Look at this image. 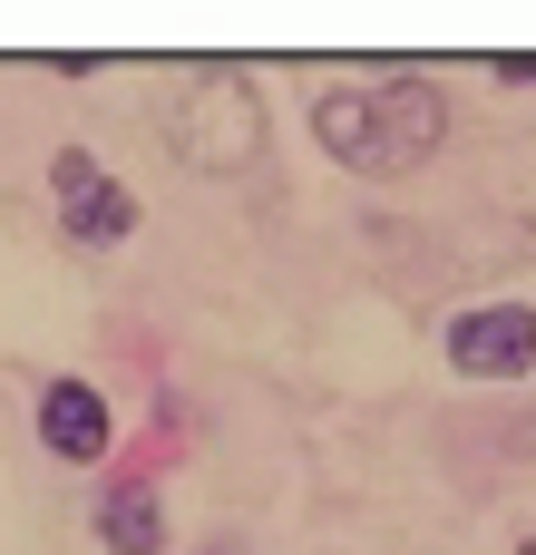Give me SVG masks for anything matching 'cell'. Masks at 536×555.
<instances>
[{"label":"cell","mask_w":536,"mask_h":555,"mask_svg":"<svg viewBox=\"0 0 536 555\" xmlns=\"http://www.w3.org/2000/svg\"><path fill=\"white\" fill-rule=\"evenodd\" d=\"M312 137H322V156L342 176L400 185L449 146V88L420 78V68H400L381 88H312Z\"/></svg>","instance_id":"cell-1"},{"label":"cell","mask_w":536,"mask_h":555,"mask_svg":"<svg viewBox=\"0 0 536 555\" xmlns=\"http://www.w3.org/2000/svg\"><path fill=\"white\" fill-rule=\"evenodd\" d=\"M518 205H527V224H536V166H527V195H518Z\"/></svg>","instance_id":"cell-9"},{"label":"cell","mask_w":536,"mask_h":555,"mask_svg":"<svg viewBox=\"0 0 536 555\" xmlns=\"http://www.w3.org/2000/svg\"><path fill=\"white\" fill-rule=\"evenodd\" d=\"M49 195H59V234H68L78 254H117V244L137 234V195H127L88 146H59V156H49Z\"/></svg>","instance_id":"cell-3"},{"label":"cell","mask_w":536,"mask_h":555,"mask_svg":"<svg viewBox=\"0 0 536 555\" xmlns=\"http://www.w3.org/2000/svg\"><path fill=\"white\" fill-rule=\"evenodd\" d=\"M195 555H244V537H205V546H195Z\"/></svg>","instance_id":"cell-8"},{"label":"cell","mask_w":536,"mask_h":555,"mask_svg":"<svg viewBox=\"0 0 536 555\" xmlns=\"http://www.w3.org/2000/svg\"><path fill=\"white\" fill-rule=\"evenodd\" d=\"M498 88H536V59H508V68H498Z\"/></svg>","instance_id":"cell-7"},{"label":"cell","mask_w":536,"mask_h":555,"mask_svg":"<svg viewBox=\"0 0 536 555\" xmlns=\"http://www.w3.org/2000/svg\"><path fill=\"white\" fill-rule=\"evenodd\" d=\"M166 146H176L186 176H244L273 146V107H264L254 68H225V59L195 68L176 88V107H166Z\"/></svg>","instance_id":"cell-2"},{"label":"cell","mask_w":536,"mask_h":555,"mask_svg":"<svg viewBox=\"0 0 536 555\" xmlns=\"http://www.w3.org/2000/svg\"><path fill=\"white\" fill-rule=\"evenodd\" d=\"M39 449L68 459V468H98L117 449V410L98 380H39Z\"/></svg>","instance_id":"cell-5"},{"label":"cell","mask_w":536,"mask_h":555,"mask_svg":"<svg viewBox=\"0 0 536 555\" xmlns=\"http://www.w3.org/2000/svg\"><path fill=\"white\" fill-rule=\"evenodd\" d=\"M459 380H527L536 371V302H469L439 332Z\"/></svg>","instance_id":"cell-4"},{"label":"cell","mask_w":536,"mask_h":555,"mask_svg":"<svg viewBox=\"0 0 536 555\" xmlns=\"http://www.w3.org/2000/svg\"><path fill=\"white\" fill-rule=\"evenodd\" d=\"M98 546L107 555H166V507L146 478H107L98 488Z\"/></svg>","instance_id":"cell-6"},{"label":"cell","mask_w":536,"mask_h":555,"mask_svg":"<svg viewBox=\"0 0 536 555\" xmlns=\"http://www.w3.org/2000/svg\"><path fill=\"white\" fill-rule=\"evenodd\" d=\"M518 555H536V537H527V546H518Z\"/></svg>","instance_id":"cell-10"}]
</instances>
